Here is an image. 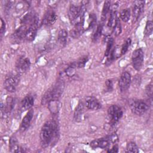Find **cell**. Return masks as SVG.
<instances>
[{
  "instance_id": "1",
  "label": "cell",
  "mask_w": 153,
  "mask_h": 153,
  "mask_svg": "<svg viewBox=\"0 0 153 153\" xmlns=\"http://www.w3.org/2000/svg\"><path fill=\"white\" fill-rule=\"evenodd\" d=\"M40 142L42 147L47 148L54 144L59 138V128L54 120L47 121L40 131Z\"/></svg>"
},
{
  "instance_id": "2",
  "label": "cell",
  "mask_w": 153,
  "mask_h": 153,
  "mask_svg": "<svg viewBox=\"0 0 153 153\" xmlns=\"http://www.w3.org/2000/svg\"><path fill=\"white\" fill-rule=\"evenodd\" d=\"M63 88L64 84L62 81H58L44 94L41 100V103L46 105L51 102L57 100L63 93Z\"/></svg>"
},
{
  "instance_id": "3",
  "label": "cell",
  "mask_w": 153,
  "mask_h": 153,
  "mask_svg": "<svg viewBox=\"0 0 153 153\" xmlns=\"http://www.w3.org/2000/svg\"><path fill=\"white\" fill-rule=\"evenodd\" d=\"M130 108L133 114L137 115H142L148 110L149 105L143 100H136L130 102Z\"/></svg>"
},
{
  "instance_id": "4",
  "label": "cell",
  "mask_w": 153,
  "mask_h": 153,
  "mask_svg": "<svg viewBox=\"0 0 153 153\" xmlns=\"http://www.w3.org/2000/svg\"><path fill=\"white\" fill-rule=\"evenodd\" d=\"M144 60V53L142 48L135 50L131 55V63L133 68L136 71H140L143 66Z\"/></svg>"
},
{
  "instance_id": "5",
  "label": "cell",
  "mask_w": 153,
  "mask_h": 153,
  "mask_svg": "<svg viewBox=\"0 0 153 153\" xmlns=\"http://www.w3.org/2000/svg\"><path fill=\"white\" fill-rule=\"evenodd\" d=\"M123 114V112L121 108L116 105H112L108 109V115L111 123L113 124H115L121 119Z\"/></svg>"
},
{
  "instance_id": "6",
  "label": "cell",
  "mask_w": 153,
  "mask_h": 153,
  "mask_svg": "<svg viewBox=\"0 0 153 153\" xmlns=\"http://www.w3.org/2000/svg\"><path fill=\"white\" fill-rule=\"evenodd\" d=\"M30 62L29 58L23 56L19 57L16 63V69L19 74H23L26 72L30 68Z\"/></svg>"
},
{
  "instance_id": "7",
  "label": "cell",
  "mask_w": 153,
  "mask_h": 153,
  "mask_svg": "<svg viewBox=\"0 0 153 153\" xmlns=\"http://www.w3.org/2000/svg\"><path fill=\"white\" fill-rule=\"evenodd\" d=\"M19 82V79L17 76L10 75L7 76L4 82V88L8 92L14 93L16 90Z\"/></svg>"
},
{
  "instance_id": "8",
  "label": "cell",
  "mask_w": 153,
  "mask_h": 153,
  "mask_svg": "<svg viewBox=\"0 0 153 153\" xmlns=\"http://www.w3.org/2000/svg\"><path fill=\"white\" fill-rule=\"evenodd\" d=\"M111 143H112V142L110 138V136H107L104 137H101L92 140L90 142V145L93 149L97 148L105 149L108 148Z\"/></svg>"
},
{
  "instance_id": "9",
  "label": "cell",
  "mask_w": 153,
  "mask_h": 153,
  "mask_svg": "<svg viewBox=\"0 0 153 153\" xmlns=\"http://www.w3.org/2000/svg\"><path fill=\"white\" fill-rule=\"evenodd\" d=\"M131 83V75L127 71L123 72L118 80V86L121 92L128 89Z\"/></svg>"
},
{
  "instance_id": "10",
  "label": "cell",
  "mask_w": 153,
  "mask_h": 153,
  "mask_svg": "<svg viewBox=\"0 0 153 153\" xmlns=\"http://www.w3.org/2000/svg\"><path fill=\"white\" fill-rule=\"evenodd\" d=\"M145 1H136L134 2L132 8V17L133 22H136L143 11Z\"/></svg>"
},
{
  "instance_id": "11",
  "label": "cell",
  "mask_w": 153,
  "mask_h": 153,
  "mask_svg": "<svg viewBox=\"0 0 153 153\" xmlns=\"http://www.w3.org/2000/svg\"><path fill=\"white\" fill-rule=\"evenodd\" d=\"M38 26V21L34 22L30 26H27V28L25 34V40L27 41H32L34 39L36 34Z\"/></svg>"
},
{
  "instance_id": "12",
  "label": "cell",
  "mask_w": 153,
  "mask_h": 153,
  "mask_svg": "<svg viewBox=\"0 0 153 153\" xmlns=\"http://www.w3.org/2000/svg\"><path fill=\"white\" fill-rule=\"evenodd\" d=\"M84 22H79L75 24L70 31V36L73 38H79L84 32Z\"/></svg>"
},
{
  "instance_id": "13",
  "label": "cell",
  "mask_w": 153,
  "mask_h": 153,
  "mask_svg": "<svg viewBox=\"0 0 153 153\" xmlns=\"http://www.w3.org/2000/svg\"><path fill=\"white\" fill-rule=\"evenodd\" d=\"M57 19V16L56 13L51 10H48L44 14L42 23L45 25H53Z\"/></svg>"
},
{
  "instance_id": "14",
  "label": "cell",
  "mask_w": 153,
  "mask_h": 153,
  "mask_svg": "<svg viewBox=\"0 0 153 153\" xmlns=\"http://www.w3.org/2000/svg\"><path fill=\"white\" fill-rule=\"evenodd\" d=\"M33 111L32 109H30L23 117L20 125V130L23 131H25L29 127L33 117Z\"/></svg>"
},
{
  "instance_id": "15",
  "label": "cell",
  "mask_w": 153,
  "mask_h": 153,
  "mask_svg": "<svg viewBox=\"0 0 153 153\" xmlns=\"http://www.w3.org/2000/svg\"><path fill=\"white\" fill-rule=\"evenodd\" d=\"M85 106L90 110H98L101 108L102 105L96 97H90L85 100Z\"/></svg>"
},
{
  "instance_id": "16",
  "label": "cell",
  "mask_w": 153,
  "mask_h": 153,
  "mask_svg": "<svg viewBox=\"0 0 153 153\" xmlns=\"http://www.w3.org/2000/svg\"><path fill=\"white\" fill-rule=\"evenodd\" d=\"M10 151L11 152H25V149L19 145L17 140L15 136L11 137L10 139V144H9Z\"/></svg>"
},
{
  "instance_id": "17",
  "label": "cell",
  "mask_w": 153,
  "mask_h": 153,
  "mask_svg": "<svg viewBox=\"0 0 153 153\" xmlns=\"http://www.w3.org/2000/svg\"><path fill=\"white\" fill-rule=\"evenodd\" d=\"M34 104V98L31 95L25 96L21 102V108L23 111L30 109Z\"/></svg>"
},
{
  "instance_id": "18",
  "label": "cell",
  "mask_w": 153,
  "mask_h": 153,
  "mask_svg": "<svg viewBox=\"0 0 153 153\" xmlns=\"http://www.w3.org/2000/svg\"><path fill=\"white\" fill-rule=\"evenodd\" d=\"M83 112H84V103L82 102H79L74 111V120L76 122L81 121Z\"/></svg>"
},
{
  "instance_id": "19",
  "label": "cell",
  "mask_w": 153,
  "mask_h": 153,
  "mask_svg": "<svg viewBox=\"0 0 153 153\" xmlns=\"http://www.w3.org/2000/svg\"><path fill=\"white\" fill-rule=\"evenodd\" d=\"M111 8V2L109 1H106L104 2L103 8H102V15H101V22L104 23L105 21L106 20L108 14L109 13Z\"/></svg>"
},
{
  "instance_id": "20",
  "label": "cell",
  "mask_w": 153,
  "mask_h": 153,
  "mask_svg": "<svg viewBox=\"0 0 153 153\" xmlns=\"http://www.w3.org/2000/svg\"><path fill=\"white\" fill-rule=\"evenodd\" d=\"M68 32L65 29H61L58 33V41L60 45L65 46L67 42Z\"/></svg>"
},
{
  "instance_id": "21",
  "label": "cell",
  "mask_w": 153,
  "mask_h": 153,
  "mask_svg": "<svg viewBox=\"0 0 153 153\" xmlns=\"http://www.w3.org/2000/svg\"><path fill=\"white\" fill-rule=\"evenodd\" d=\"M117 19L118 17L117 16V11L116 10L113 9L110 13V16L107 23L108 27L109 28H114Z\"/></svg>"
},
{
  "instance_id": "22",
  "label": "cell",
  "mask_w": 153,
  "mask_h": 153,
  "mask_svg": "<svg viewBox=\"0 0 153 153\" xmlns=\"http://www.w3.org/2000/svg\"><path fill=\"white\" fill-rule=\"evenodd\" d=\"M103 23L102 22L99 23L98 25L97 26V27L95 31L94 32L93 34V37H92V39L94 42L97 41L100 37L102 33V30H103Z\"/></svg>"
},
{
  "instance_id": "23",
  "label": "cell",
  "mask_w": 153,
  "mask_h": 153,
  "mask_svg": "<svg viewBox=\"0 0 153 153\" xmlns=\"http://www.w3.org/2000/svg\"><path fill=\"white\" fill-rule=\"evenodd\" d=\"M131 16V11L130 8H126L122 10L120 14L121 20L124 22H127L129 20Z\"/></svg>"
},
{
  "instance_id": "24",
  "label": "cell",
  "mask_w": 153,
  "mask_h": 153,
  "mask_svg": "<svg viewBox=\"0 0 153 153\" xmlns=\"http://www.w3.org/2000/svg\"><path fill=\"white\" fill-rule=\"evenodd\" d=\"M126 152L131 153H137L139 152V148L137 145L133 142L127 143L126 145Z\"/></svg>"
},
{
  "instance_id": "25",
  "label": "cell",
  "mask_w": 153,
  "mask_h": 153,
  "mask_svg": "<svg viewBox=\"0 0 153 153\" xmlns=\"http://www.w3.org/2000/svg\"><path fill=\"white\" fill-rule=\"evenodd\" d=\"M153 30V23L151 20H148L146 22L145 30H144V35L146 36H149L152 33Z\"/></svg>"
},
{
  "instance_id": "26",
  "label": "cell",
  "mask_w": 153,
  "mask_h": 153,
  "mask_svg": "<svg viewBox=\"0 0 153 153\" xmlns=\"http://www.w3.org/2000/svg\"><path fill=\"white\" fill-rule=\"evenodd\" d=\"M122 32V27L120 19L118 18L116 22V23L113 28V33L115 36H117L121 34Z\"/></svg>"
},
{
  "instance_id": "27",
  "label": "cell",
  "mask_w": 153,
  "mask_h": 153,
  "mask_svg": "<svg viewBox=\"0 0 153 153\" xmlns=\"http://www.w3.org/2000/svg\"><path fill=\"white\" fill-rule=\"evenodd\" d=\"M88 60V57L87 56H84L79 59V60L76 62V63H75V66H76L79 68H84Z\"/></svg>"
},
{
  "instance_id": "28",
  "label": "cell",
  "mask_w": 153,
  "mask_h": 153,
  "mask_svg": "<svg viewBox=\"0 0 153 153\" xmlns=\"http://www.w3.org/2000/svg\"><path fill=\"white\" fill-rule=\"evenodd\" d=\"M130 44H131V39L130 38H127L126 39V42L121 46V51H120V53H121V55L124 54L127 51V50L128 49V47L130 45Z\"/></svg>"
},
{
  "instance_id": "29",
  "label": "cell",
  "mask_w": 153,
  "mask_h": 153,
  "mask_svg": "<svg viewBox=\"0 0 153 153\" xmlns=\"http://www.w3.org/2000/svg\"><path fill=\"white\" fill-rule=\"evenodd\" d=\"M114 44V39L112 38H109L108 42H107V46H106V49L105 53V56H108L111 50H112V46Z\"/></svg>"
},
{
  "instance_id": "30",
  "label": "cell",
  "mask_w": 153,
  "mask_h": 153,
  "mask_svg": "<svg viewBox=\"0 0 153 153\" xmlns=\"http://www.w3.org/2000/svg\"><path fill=\"white\" fill-rule=\"evenodd\" d=\"M89 24H88V29H91L94 27L96 24V16L95 14L91 13L89 15Z\"/></svg>"
},
{
  "instance_id": "31",
  "label": "cell",
  "mask_w": 153,
  "mask_h": 153,
  "mask_svg": "<svg viewBox=\"0 0 153 153\" xmlns=\"http://www.w3.org/2000/svg\"><path fill=\"white\" fill-rule=\"evenodd\" d=\"M146 94L148 98L150 99V100L152 101V84H149L147 85L146 88Z\"/></svg>"
},
{
  "instance_id": "32",
  "label": "cell",
  "mask_w": 153,
  "mask_h": 153,
  "mask_svg": "<svg viewBox=\"0 0 153 153\" xmlns=\"http://www.w3.org/2000/svg\"><path fill=\"white\" fill-rule=\"evenodd\" d=\"M105 85L106 87V90L108 91H111L112 90L113 88V84L112 81L111 79H108L105 82Z\"/></svg>"
},
{
  "instance_id": "33",
  "label": "cell",
  "mask_w": 153,
  "mask_h": 153,
  "mask_svg": "<svg viewBox=\"0 0 153 153\" xmlns=\"http://www.w3.org/2000/svg\"><path fill=\"white\" fill-rule=\"evenodd\" d=\"M1 37L3 36L5 32V28H6V25L5 22L4 21L3 19H1Z\"/></svg>"
},
{
  "instance_id": "34",
  "label": "cell",
  "mask_w": 153,
  "mask_h": 153,
  "mask_svg": "<svg viewBox=\"0 0 153 153\" xmlns=\"http://www.w3.org/2000/svg\"><path fill=\"white\" fill-rule=\"evenodd\" d=\"M108 152H118V146L117 145H115L113 146V147L109 149L107 151Z\"/></svg>"
}]
</instances>
